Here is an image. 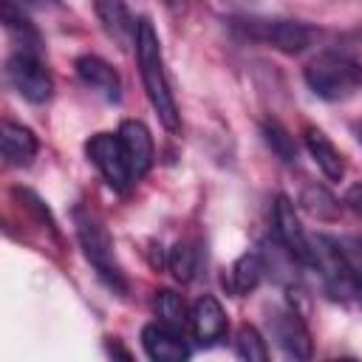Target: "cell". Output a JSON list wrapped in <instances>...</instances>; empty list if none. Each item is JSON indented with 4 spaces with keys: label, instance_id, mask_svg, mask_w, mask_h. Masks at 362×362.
<instances>
[{
    "label": "cell",
    "instance_id": "3957f363",
    "mask_svg": "<svg viewBox=\"0 0 362 362\" xmlns=\"http://www.w3.org/2000/svg\"><path fill=\"white\" fill-rule=\"evenodd\" d=\"M76 235H79V243H82V252L88 257V263L96 269V274L113 288V291H124L127 288V280H124V272L116 260V252H113V240L105 229V223L93 215H85V212H76Z\"/></svg>",
    "mask_w": 362,
    "mask_h": 362
},
{
    "label": "cell",
    "instance_id": "6da1fadb",
    "mask_svg": "<svg viewBox=\"0 0 362 362\" xmlns=\"http://www.w3.org/2000/svg\"><path fill=\"white\" fill-rule=\"evenodd\" d=\"M133 45H136L139 74H141V82H144V90H147V99H150L153 110L158 113L161 124L170 133H178L181 130V113H178L173 88H170V79H167V68H164L158 34H156V28H153V23L147 17L139 20Z\"/></svg>",
    "mask_w": 362,
    "mask_h": 362
},
{
    "label": "cell",
    "instance_id": "7c38bea8",
    "mask_svg": "<svg viewBox=\"0 0 362 362\" xmlns=\"http://www.w3.org/2000/svg\"><path fill=\"white\" fill-rule=\"evenodd\" d=\"M272 334L288 356H294V359H308L311 356V334L294 311H274Z\"/></svg>",
    "mask_w": 362,
    "mask_h": 362
},
{
    "label": "cell",
    "instance_id": "4fadbf2b",
    "mask_svg": "<svg viewBox=\"0 0 362 362\" xmlns=\"http://www.w3.org/2000/svg\"><path fill=\"white\" fill-rule=\"evenodd\" d=\"M93 8H96V17H99L102 28L107 31V37L113 42L127 45V42L136 40L139 23L133 20V14H130V8H127L124 0H96Z\"/></svg>",
    "mask_w": 362,
    "mask_h": 362
},
{
    "label": "cell",
    "instance_id": "7a4b0ae2",
    "mask_svg": "<svg viewBox=\"0 0 362 362\" xmlns=\"http://www.w3.org/2000/svg\"><path fill=\"white\" fill-rule=\"evenodd\" d=\"M303 76H305V85L311 88V93L325 102H342V99L354 96L362 85L359 62L345 54H337V51H325V54L314 57L305 65Z\"/></svg>",
    "mask_w": 362,
    "mask_h": 362
},
{
    "label": "cell",
    "instance_id": "9c48e42d",
    "mask_svg": "<svg viewBox=\"0 0 362 362\" xmlns=\"http://www.w3.org/2000/svg\"><path fill=\"white\" fill-rule=\"evenodd\" d=\"M116 136H119V144H122V150H124V158H127V164H130L133 178H136V181L144 178V175L150 173L153 156H156L150 130H147L139 119H127V122L119 124Z\"/></svg>",
    "mask_w": 362,
    "mask_h": 362
},
{
    "label": "cell",
    "instance_id": "277c9868",
    "mask_svg": "<svg viewBox=\"0 0 362 362\" xmlns=\"http://www.w3.org/2000/svg\"><path fill=\"white\" fill-rule=\"evenodd\" d=\"M232 25L263 45H272L283 54H300L311 45L314 40V28L297 20H280V17H238L232 20Z\"/></svg>",
    "mask_w": 362,
    "mask_h": 362
},
{
    "label": "cell",
    "instance_id": "2e32d148",
    "mask_svg": "<svg viewBox=\"0 0 362 362\" xmlns=\"http://www.w3.org/2000/svg\"><path fill=\"white\" fill-rule=\"evenodd\" d=\"M260 277H263V260H260V255L246 252V255H240V257L229 266V272H226V277H223V286H226L235 297H243V294H249V291L257 288Z\"/></svg>",
    "mask_w": 362,
    "mask_h": 362
},
{
    "label": "cell",
    "instance_id": "7402d4cb",
    "mask_svg": "<svg viewBox=\"0 0 362 362\" xmlns=\"http://www.w3.org/2000/svg\"><path fill=\"white\" fill-rule=\"evenodd\" d=\"M0 17H3L6 28H11V31H23V34L34 37V28H31L28 17L23 14V6L17 8V6H14V0H3V6H0Z\"/></svg>",
    "mask_w": 362,
    "mask_h": 362
},
{
    "label": "cell",
    "instance_id": "e0dca14e",
    "mask_svg": "<svg viewBox=\"0 0 362 362\" xmlns=\"http://www.w3.org/2000/svg\"><path fill=\"white\" fill-rule=\"evenodd\" d=\"M153 305H156V314H158L161 322L175 325L181 331H184V325H189V311H187V303H184L181 294H175L170 288H161V291H156V303Z\"/></svg>",
    "mask_w": 362,
    "mask_h": 362
},
{
    "label": "cell",
    "instance_id": "ac0fdd59",
    "mask_svg": "<svg viewBox=\"0 0 362 362\" xmlns=\"http://www.w3.org/2000/svg\"><path fill=\"white\" fill-rule=\"evenodd\" d=\"M167 266H170L175 280L189 283L195 277V272H198V249L192 243H175L170 249V255H167Z\"/></svg>",
    "mask_w": 362,
    "mask_h": 362
},
{
    "label": "cell",
    "instance_id": "9a60e30c",
    "mask_svg": "<svg viewBox=\"0 0 362 362\" xmlns=\"http://www.w3.org/2000/svg\"><path fill=\"white\" fill-rule=\"evenodd\" d=\"M303 139H305V150L311 153V158L322 170V175L328 181H342L345 161H342V153L334 147V141L322 130H317V127H305V136Z\"/></svg>",
    "mask_w": 362,
    "mask_h": 362
},
{
    "label": "cell",
    "instance_id": "d6986e66",
    "mask_svg": "<svg viewBox=\"0 0 362 362\" xmlns=\"http://www.w3.org/2000/svg\"><path fill=\"white\" fill-rule=\"evenodd\" d=\"M235 351H238V356H243V359H249V362H263V359H269L266 339H263L260 331H257L255 325H249V322H243V325L238 328V334H235Z\"/></svg>",
    "mask_w": 362,
    "mask_h": 362
},
{
    "label": "cell",
    "instance_id": "30bf717a",
    "mask_svg": "<svg viewBox=\"0 0 362 362\" xmlns=\"http://www.w3.org/2000/svg\"><path fill=\"white\" fill-rule=\"evenodd\" d=\"M189 328H192V337L198 339V345H215L218 339L226 337V311H223V305L212 294H204L189 308Z\"/></svg>",
    "mask_w": 362,
    "mask_h": 362
},
{
    "label": "cell",
    "instance_id": "5b68a950",
    "mask_svg": "<svg viewBox=\"0 0 362 362\" xmlns=\"http://www.w3.org/2000/svg\"><path fill=\"white\" fill-rule=\"evenodd\" d=\"M6 79H8V85L23 99H28L34 105L45 102L51 96V90H54V76H51L48 65L34 51H28V48H23V51H17V54L8 57V62H6Z\"/></svg>",
    "mask_w": 362,
    "mask_h": 362
},
{
    "label": "cell",
    "instance_id": "8992f818",
    "mask_svg": "<svg viewBox=\"0 0 362 362\" xmlns=\"http://www.w3.org/2000/svg\"><path fill=\"white\" fill-rule=\"evenodd\" d=\"M85 150H88V158L93 161V167L102 173V178L107 181V187L113 192H127L133 187L136 178L130 173V164L124 158V150H122L116 133H96V136H90Z\"/></svg>",
    "mask_w": 362,
    "mask_h": 362
},
{
    "label": "cell",
    "instance_id": "8fae6325",
    "mask_svg": "<svg viewBox=\"0 0 362 362\" xmlns=\"http://www.w3.org/2000/svg\"><path fill=\"white\" fill-rule=\"evenodd\" d=\"M74 68H76V76H79L90 90L102 93L107 102H116V99L122 96V79H119L116 68H113L110 62H105L102 57L85 54V57H79V59L74 62Z\"/></svg>",
    "mask_w": 362,
    "mask_h": 362
},
{
    "label": "cell",
    "instance_id": "44dd1931",
    "mask_svg": "<svg viewBox=\"0 0 362 362\" xmlns=\"http://www.w3.org/2000/svg\"><path fill=\"white\" fill-rule=\"evenodd\" d=\"M337 243L345 257V269H348L354 294L362 297V240L359 238H337Z\"/></svg>",
    "mask_w": 362,
    "mask_h": 362
},
{
    "label": "cell",
    "instance_id": "603a6c76",
    "mask_svg": "<svg viewBox=\"0 0 362 362\" xmlns=\"http://www.w3.org/2000/svg\"><path fill=\"white\" fill-rule=\"evenodd\" d=\"M23 3H25V6H54L57 0H20V6H23Z\"/></svg>",
    "mask_w": 362,
    "mask_h": 362
},
{
    "label": "cell",
    "instance_id": "ffe728a7",
    "mask_svg": "<svg viewBox=\"0 0 362 362\" xmlns=\"http://www.w3.org/2000/svg\"><path fill=\"white\" fill-rule=\"evenodd\" d=\"M263 139H266V144L286 161V164H294L297 161V147H294V139L288 136V130L280 124V122H274V119H269V122H263Z\"/></svg>",
    "mask_w": 362,
    "mask_h": 362
},
{
    "label": "cell",
    "instance_id": "ba28073f",
    "mask_svg": "<svg viewBox=\"0 0 362 362\" xmlns=\"http://www.w3.org/2000/svg\"><path fill=\"white\" fill-rule=\"evenodd\" d=\"M141 345H144V354L156 362H184L189 356L184 331L175 325H167L161 320L147 322L141 328Z\"/></svg>",
    "mask_w": 362,
    "mask_h": 362
},
{
    "label": "cell",
    "instance_id": "52a82bcc",
    "mask_svg": "<svg viewBox=\"0 0 362 362\" xmlns=\"http://www.w3.org/2000/svg\"><path fill=\"white\" fill-rule=\"evenodd\" d=\"M272 218H274V232H277V240L283 243V249H286L294 260L311 266V260H314V246H311V240H308V235H305V229H303V223H300V218H297L294 204H291L286 195H277V198H274V212H272Z\"/></svg>",
    "mask_w": 362,
    "mask_h": 362
},
{
    "label": "cell",
    "instance_id": "5bb4252c",
    "mask_svg": "<svg viewBox=\"0 0 362 362\" xmlns=\"http://www.w3.org/2000/svg\"><path fill=\"white\" fill-rule=\"evenodd\" d=\"M0 144H3V158H6V164H11V167H28V164L34 161L37 150H40L37 136H34L28 127H23V124H17V122H8V119L3 122Z\"/></svg>",
    "mask_w": 362,
    "mask_h": 362
},
{
    "label": "cell",
    "instance_id": "cb8c5ba5",
    "mask_svg": "<svg viewBox=\"0 0 362 362\" xmlns=\"http://www.w3.org/2000/svg\"><path fill=\"white\" fill-rule=\"evenodd\" d=\"M354 130H356V139H359V144H362V122H356Z\"/></svg>",
    "mask_w": 362,
    "mask_h": 362
}]
</instances>
